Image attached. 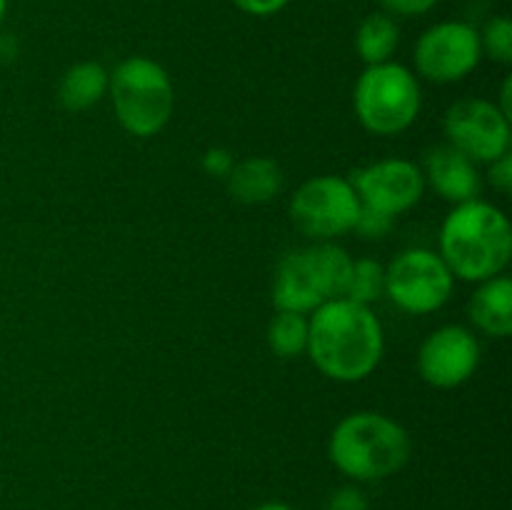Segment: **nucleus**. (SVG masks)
Returning <instances> with one entry per match:
<instances>
[{
	"label": "nucleus",
	"mask_w": 512,
	"mask_h": 510,
	"mask_svg": "<svg viewBox=\"0 0 512 510\" xmlns=\"http://www.w3.org/2000/svg\"><path fill=\"white\" fill-rule=\"evenodd\" d=\"M323 510H370V505L363 490L353 488V485H345V488H338L325 500Z\"/></svg>",
	"instance_id": "obj_22"
},
{
	"label": "nucleus",
	"mask_w": 512,
	"mask_h": 510,
	"mask_svg": "<svg viewBox=\"0 0 512 510\" xmlns=\"http://www.w3.org/2000/svg\"><path fill=\"white\" fill-rule=\"evenodd\" d=\"M268 345L278 358H298L308 348V318L303 313L278 310L268 325Z\"/></svg>",
	"instance_id": "obj_18"
},
{
	"label": "nucleus",
	"mask_w": 512,
	"mask_h": 510,
	"mask_svg": "<svg viewBox=\"0 0 512 510\" xmlns=\"http://www.w3.org/2000/svg\"><path fill=\"white\" fill-rule=\"evenodd\" d=\"M448 145L473 163H493L510 150V120L485 98H465L445 113Z\"/></svg>",
	"instance_id": "obj_10"
},
{
	"label": "nucleus",
	"mask_w": 512,
	"mask_h": 510,
	"mask_svg": "<svg viewBox=\"0 0 512 510\" xmlns=\"http://www.w3.org/2000/svg\"><path fill=\"white\" fill-rule=\"evenodd\" d=\"M355 115L373 135H398L415 123L423 105L420 83L405 65H368L353 93Z\"/></svg>",
	"instance_id": "obj_6"
},
{
	"label": "nucleus",
	"mask_w": 512,
	"mask_h": 510,
	"mask_svg": "<svg viewBox=\"0 0 512 510\" xmlns=\"http://www.w3.org/2000/svg\"><path fill=\"white\" fill-rule=\"evenodd\" d=\"M233 5L243 13L255 15V18H270L290 5V0H233Z\"/></svg>",
	"instance_id": "obj_25"
},
{
	"label": "nucleus",
	"mask_w": 512,
	"mask_h": 510,
	"mask_svg": "<svg viewBox=\"0 0 512 510\" xmlns=\"http://www.w3.org/2000/svg\"><path fill=\"white\" fill-rule=\"evenodd\" d=\"M490 183H493L495 190H500L503 195L512 193V153L508 150L505 155H500L498 160L490 163Z\"/></svg>",
	"instance_id": "obj_24"
},
{
	"label": "nucleus",
	"mask_w": 512,
	"mask_h": 510,
	"mask_svg": "<svg viewBox=\"0 0 512 510\" xmlns=\"http://www.w3.org/2000/svg\"><path fill=\"white\" fill-rule=\"evenodd\" d=\"M400 43V28L388 13H370L355 30V50L365 65L388 63Z\"/></svg>",
	"instance_id": "obj_17"
},
{
	"label": "nucleus",
	"mask_w": 512,
	"mask_h": 510,
	"mask_svg": "<svg viewBox=\"0 0 512 510\" xmlns=\"http://www.w3.org/2000/svg\"><path fill=\"white\" fill-rule=\"evenodd\" d=\"M440 0H380L383 13L400 15V18H413V15H425L438 5Z\"/></svg>",
	"instance_id": "obj_23"
},
{
	"label": "nucleus",
	"mask_w": 512,
	"mask_h": 510,
	"mask_svg": "<svg viewBox=\"0 0 512 510\" xmlns=\"http://www.w3.org/2000/svg\"><path fill=\"white\" fill-rule=\"evenodd\" d=\"M468 315L485 335L508 338L512 333V280L508 275L483 280L470 298Z\"/></svg>",
	"instance_id": "obj_14"
},
{
	"label": "nucleus",
	"mask_w": 512,
	"mask_h": 510,
	"mask_svg": "<svg viewBox=\"0 0 512 510\" xmlns=\"http://www.w3.org/2000/svg\"><path fill=\"white\" fill-rule=\"evenodd\" d=\"M385 295V268L378 263V260L360 258L353 260L350 265V278L348 285H345L343 298L353 300V303L368 305L375 303Z\"/></svg>",
	"instance_id": "obj_19"
},
{
	"label": "nucleus",
	"mask_w": 512,
	"mask_h": 510,
	"mask_svg": "<svg viewBox=\"0 0 512 510\" xmlns=\"http://www.w3.org/2000/svg\"><path fill=\"white\" fill-rule=\"evenodd\" d=\"M425 183L448 203H468L480 193V175L473 160L455 150L453 145H438L425 155Z\"/></svg>",
	"instance_id": "obj_13"
},
{
	"label": "nucleus",
	"mask_w": 512,
	"mask_h": 510,
	"mask_svg": "<svg viewBox=\"0 0 512 510\" xmlns=\"http://www.w3.org/2000/svg\"><path fill=\"white\" fill-rule=\"evenodd\" d=\"M478 363L480 343L463 325H443L418 350V373L433 388H458L473 378Z\"/></svg>",
	"instance_id": "obj_12"
},
{
	"label": "nucleus",
	"mask_w": 512,
	"mask_h": 510,
	"mask_svg": "<svg viewBox=\"0 0 512 510\" xmlns=\"http://www.w3.org/2000/svg\"><path fill=\"white\" fill-rule=\"evenodd\" d=\"M512 255V228L508 215L485 200L455 205L440 228V258L453 278L468 283L503 275Z\"/></svg>",
	"instance_id": "obj_2"
},
{
	"label": "nucleus",
	"mask_w": 512,
	"mask_h": 510,
	"mask_svg": "<svg viewBox=\"0 0 512 510\" xmlns=\"http://www.w3.org/2000/svg\"><path fill=\"white\" fill-rule=\"evenodd\" d=\"M108 85V70L95 60H83V63H75L73 68L65 70L58 85V100L70 113H80V110L98 105L108 95Z\"/></svg>",
	"instance_id": "obj_16"
},
{
	"label": "nucleus",
	"mask_w": 512,
	"mask_h": 510,
	"mask_svg": "<svg viewBox=\"0 0 512 510\" xmlns=\"http://www.w3.org/2000/svg\"><path fill=\"white\" fill-rule=\"evenodd\" d=\"M350 185L360 203L395 218L420 203L425 193V175L413 160L385 158L355 170L350 175Z\"/></svg>",
	"instance_id": "obj_11"
},
{
	"label": "nucleus",
	"mask_w": 512,
	"mask_h": 510,
	"mask_svg": "<svg viewBox=\"0 0 512 510\" xmlns=\"http://www.w3.org/2000/svg\"><path fill=\"white\" fill-rule=\"evenodd\" d=\"M110 100L118 123L135 138H153L173 118V80L153 58L130 55L110 75Z\"/></svg>",
	"instance_id": "obj_5"
},
{
	"label": "nucleus",
	"mask_w": 512,
	"mask_h": 510,
	"mask_svg": "<svg viewBox=\"0 0 512 510\" xmlns=\"http://www.w3.org/2000/svg\"><path fill=\"white\" fill-rule=\"evenodd\" d=\"M393 220H395L393 215L383 213V210L368 208V205L360 203V213H358V220H355L353 230L360 235V238L380 240L390 233V228H393Z\"/></svg>",
	"instance_id": "obj_21"
},
{
	"label": "nucleus",
	"mask_w": 512,
	"mask_h": 510,
	"mask_svg": "<svg viewBox=\"0 0 512 510\" xmlns=\"http://www.w3.org/2000/svg\"><path fill=\"white\" fill-rule=\"evenodd\" d=\"M360 198L348 178L318 175L295 190L290 200V220L308 238L325 243L355 228Z\"/></svg>",
	"instance_id": "obj_7"
},
{
	"label": "nucleus",
	"mask_w": 512,
	"mask_h": 510,
	"mask_svg": "<svg viewBox=\"0 0 512 510\" xmlns=\"http://www.w3.org/2000/svg\"><path fill=\"white\" fill-rule=\"evenodd\" d=\"M5 13H8V0H0V25H3Z\"/></svg>",
	"instance_id": "obj_29"
},
{
	"label": "nucleus",
	"mask_w": 512,
	"mask_h": 510,
	"mask_svg": "<svg viewBox=\"0 0 512 510\" xmlns=\"http://www.w3.org/2000/svg\"><path fill=\"white\" fill-rule=\"evenodd\" d=\"M480 48H483V55L493 58L495 63H512V20L508 15H495L485 23L480 33Z\"/></svg>",
	"instance_id": "obj_20"
},
{
	"label": "nucleus",
	"mask_w": 512,
	"mask_h": 510,
	"mask_svg": "<svg viewBox=\"0 0 512 510\" xmlns=\"http://www.w3.org/2000/svg\"><path fill=\"white\" fill-rule=\"evenodd\" d=\"M233 168V155L225 148H210L208 153L203 155V170L208 175H218V178H225Z\"/></svg>",
	"instance_id": "obj_26"
},
{
	"label": "nucleus",
	"mask_w": 512,
	"mask_h": 510,
	"mask_svg": "<svg viewBox=\"0 0 512 510\" xmlns=\"http://www.w3.org/2000/svg\"><path fill=\"white\" fill-rule=\"evenodd\" d=\"M415 68L430 83H458L483 60L480 30L463 20H443L415 43Z\"/></svg>",
	"instance_id": "obj_9"
},
{
	"label": "nucleus",
	"mask_w": 512,
	"mask_h": 510,
	"mask_svg": "<svg viewBox=\"0 0 512 510\" xmlns=\"http://www.w3.org/2000/svg\"><path fill=\"white\" fill-rule=\"evenodd\" d=\"M228 190L238 203L260 205L278 198L283 190V170L270 158H245L233 163L230 173L225 175Z\"/></svg>",
	"instance_id": "obj_15"
},
{
	"label": "nucleus",
	"mask_w": 512,
	"mask_h": 510,
	"mask_svg": "<svg viewBox=\"0 0 512 510\" xmlns=\"http://www.w3.org/2000/svg\"><path fill=\"white\" fill-rule=\"evenodd\" d=\"M353 258L333 240L290 250L275 268L273 305L290 313H313L320 305L343 298Z\"/></svg>",
	"instance_id": "obj_4"
},
{
	"label": "nucleus",
	"mask_w": 512,
	"mask_h": 510,
	"mask_svg": "<svg viewBox=\"0 0 512 510\" xmlns=\"http://www.w3.org/2000/svg\"><path fill=\"white\" fill-rule=\"evenodd\" d=\"M383 325L368 305L335 298L313 310L308 320V348L315 368L338 383H358L373 375L383 360Z\"/></svg>",
	"instance_id": "obj_1"
},
{
	"label": "nucleus",
	"mask_w": 512,
	"mask_h": 510,
	"mask_svg": "<svg viewBox=\"0 0 512 510\" xmlns=\"http://www.w3.org/2000/svg\"><path fill=\"white\" fill-rule=\"evenodd\" d=\"M250 510H293V508L285 503H263V505H255V508Z\"/></svg>",
	"instance_id": "obj_28"
},
{
	"label": "nucleus",
	"mask_w": 512,
	"mask_h": 510,
	"mask_svg": "<svg viewBox=\"0 0 512 510\" xmlns=\"http://www.w3.org/2000/svg\"><path fill=\"white\" fill-rule=\"evenodd\" d=\"M330 460L348 478L373 483L395 475L413 455L408 430L383 413H353L335 425L328 443Z\"/></svg>",
	"instance_id": "obj_3"
},
{
	"label": "nucleus",
	"mask_w": 512,
	"mask_h": 510,
	"mask_svg": "<svg viewBox=\"0 0 512 510\" xmlns=\"http://www.w3.org/2000/svg\"><path fill=\"white\" fill-rule=\"evenodd\" d=\"M510 98H512V78H505L503 90H500V103H495V105H498V110H500V113H503L508 120L512 118V103H510Z\"/></svg>",
	"instance_id": "obj_27"
},
{
	"label": "nucleus",
	"mask_w": 512,
	"mask_h": 510,
	"mask_svg": "<svg viewBox=\"0 0 512 510\" xmlns=\"http://www.w3.org/2000/svg\"><path fill=\"white\" fill-rule=\"evenodd\" d=\"M453 285V273L433 250H403L385 268V295L410 315H428L443 308L453 295Z\"/></svg>",
	"instance_id": "obj_8"
}]
</instances>
